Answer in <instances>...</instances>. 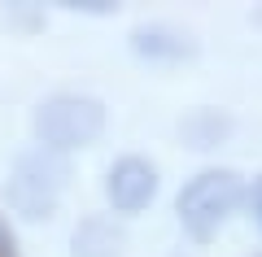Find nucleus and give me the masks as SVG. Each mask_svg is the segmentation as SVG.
<instances>
[{"label": "nucleus", "mask_w": 262, "mask_h": 257, "mask_svg": "<svg viewBox=\"0 0 262 257\" xmlns=\"http://www.w3.org/2000/svg\"><path fill=\"white\" fill-rule=\"evenodd\" d=\"M105 131V105L96 96L79 92H57L35 109V135L48 153H66V148H83Z\"/></svg>", "instance_id": "obj_1"}, {"label": "nucleus", "mask_w": 262, "mask_h": 257, "mask_svg": "<svg viewBox=\"0 0 262 257\" xmlns=\"http://www.w3.org/2000/svg\"><path fill=\"white\" fill-rule=\"evenodd\" d=\"M241 201H245L241 175H232V170H201L196 179L184 183V192H179L175 205H179V222H184L188 236L210 240L227 218H232V209Z\"/></svg>", "instance_id": "obj_2"}, {"label": "nucleus", "mask_w": 262, "mask_h": 257, "mask_svg": "<svg viewBox=\"0 0 262 257\" xmlns=\"http://www.w3.org/2000/svg\"><path fill=\"white\" fill-rule=\"evenodd\" d=\"M61 188H66V161L48 148H39V153H27L13 161L9 183H5V201H9V209H18L22 218L35 222L53 214Z\"/></svg>", "instance_id": "obj_3"}, {"label": "nucleus", "mask_w": 262, "mask_h": 257, "mask_svg": "<svg viewBox=\"0 0 262 257\" xmlns=\"http://www.w3.org/2000/svg\"><path fill=\"white\" fill-rule=\"evenodd\" d=\"M105 196L118 214H140L158 196V170L144 157H118L105 175Z\"/></svg>", "instance_id": "obj_4"}, {"label": "nucleus", "mask_w": 262, "mask_h": 257, "mask_svg": "<svg viewBox=\"0 0 262 257\" xmlns=\"http://www.w3.org/2000/svg\"><path fill=\"white\" fill-rule=\"evenodd\" d=\"M131 53L144 57V61H162V65H175L196 57V39L179 27H166V22H153V27H136L131 31Z\"/></svg>", "instance_id": "obj_5"}, {"label": "nucleus", "mask_w": 262, "mask_h": 257, "mask_svg": "<svg viewBox=\"0 0 262 257\" xmlns=\"http://www.w3.org/2000/svg\"><path fill=\"white\" fill-rule=\"evenodd\" d=\"M75 257H118L122 244H127V236H122V227H114V218H101V214H92V218H83L75 227Z\"/></svg>", "instance_id": "obj_6"}, {"label": "nucleus", "mask_w": 262, "mask_h": 257, "mask_svg": "<svg viewBox=\"0 0 262 257\" xmlns=\"http://www.w3.org/2000/svg\"><path fill=\"white\" fill-rule=\"evenodd\" d=\"M227 131H232V118H223L219 109H196V113H188V118L179 122V135L192 148H214Z\"/></svg>", "instance_id": "obj_7"}, {"label": "nucleus", "mask_w": 262, "mask_h": 257, "mask_svg": "<svg viewBox=\"0 0 262 257\" xmlns=\"http://www.w3.org/2000/svg\"><path fill=\"white\" fill-rule=\"evenodd\" d=\"M0 257H13V236L5 227V218H0Z\"/></svg>", "instance_id": "obj_8"}, {"label": "nucleus", "mask_w": 262, "mask_h": 257, "mask_svg": "<svg viewBox=\"0 0 262 257\" xmlns=\"http://www.w3.org/2000/svg\"><path fill=\"white\" fill-rule=\"evenodd\" d=\"M253 209H262V179L253 183Z\"/></svg>", "instance_id": "obj_9"}, {"label": "nucleus", "mask_w": 262, "mask_h": 257, "mask_svg": "<svg viewBox=\"0 0 262 257\" xmlns=\"http://www.w3.org/2000/svg\"><path fill=\"white\" fill-rule=\"evenodd\" d=\"M253 214H258V227H262V209H253Z\"/></svg>", "instance_id": "obj_10"}, {"label": "nucleus", "mask_w": 262, "mask_h": 257, "mask_svg": "<svg viewBox=\"0 0 262 257\" xmlns=\"http://www.w3.org/2000/svg\"><path fill=\"white\" fill-rule=\"evenodd\" d=\"M258 18H262V13H258Z\"/></svg>", "instance_id": "obj_11"}]
</instances>
